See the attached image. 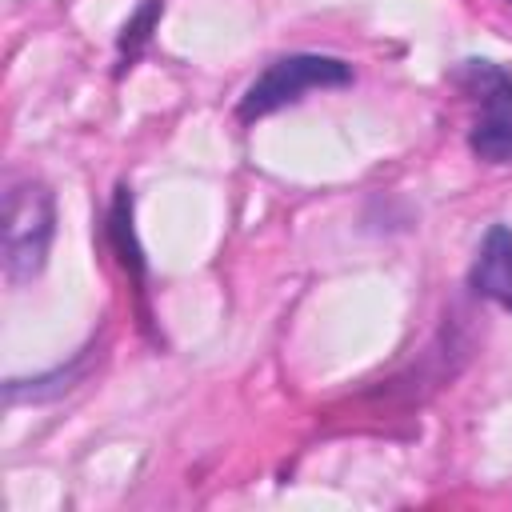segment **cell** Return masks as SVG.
<instances>
[{
    "label": "cell",
    "mask_w": 512,
    "mask_h": 512,
    "mask_svg": "<svg viewBox=\"0 0 512 512\" xmlns=\"http://www.w3.org/2000/svg\"><path fill=\"white\" fill-rule=\"evenodd\" d=\"M352 84V68L336 56H312V52H296V56H280L272 60L240 96V120H260L284 104L304 100L308 92H324V88H344Z\"/></svg>",
    "instance_id": "1"
},
{
    "label": "cell",
    "mask_w": 512,
    "mask_h": 512,
    "mask_svg": "<svg viewBox=\"0 0 512 512\" xmlns=\"http://www.w3.org/2000/svg\"><path fill=\"white\" fill-rule=\"evenodd\" d=\"M52 192L36 180H20L4 196V276L12 284L32 280L44 268L52 244Z\"/></svg>",
    "instance_id": "2"
},
{
    "label": "cell",
    "mask_w": 512,
    "mask_h": 512,
    "mask_svg": "<svg viewBox=\"0 0 512 512\" xmlns=\"http://www.w3.org/2000/svg\"><path fill=\"white\" fill-rule=\"evenodd\" d=\"M452 80L480 104V120L468 136L472 152L488 164H512V76L492 60H464Z\"/></svg>",
    "instance_id": "3"
},
{
    "label": "cell",
    "mask_w": 512,
    "mask_h": 512,
    "mask_svg": "<svg viewBox=\"0 0 512 512\" xmlns=\"http://www.w3.org/2000/svg\"><path fill=\"white\" fill-rule=\"evenodd\" d=\"M468 284L480 296H488L512 312V228H504V224L488 228V236L476 252V264L468 272Z\"/></svg>",
    "instance_id": "4"
}]
</instances>
